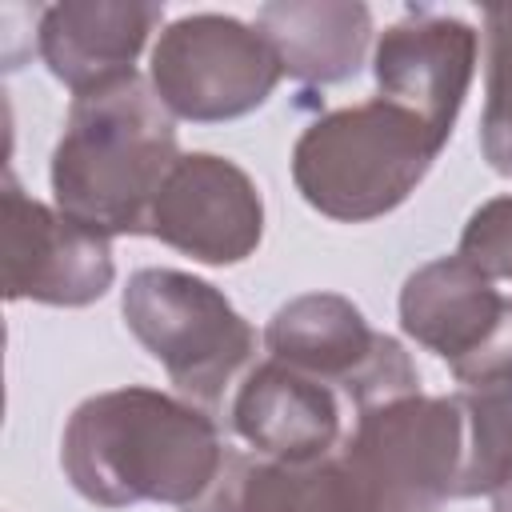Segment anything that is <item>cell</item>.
<instances>
[{
  "mask_svg": "<svg viewBox=\"0 0 512 512\" xmlns=\"http://www.w3.org/2000/svg\"><path fill=\"white\" fill-rule=\"evenodd\" d=\"M184 512H364L340 452L308 464L224 452L216 480Z\"/></svg>",
  "mask_w": 512,
  "mask_h": 512,
  "instance_id": "5bb4252c",
  "label": "cell"
},
{
  "mask_svg": "<svg viewBox=\"0 0 512 512\" xmlns=\"http://www.w3.org/2000/svg\"><path fill=\"white\" fill-rule=\"evenodd\" d=\"M484 32H488V72H484L480 148L500 176H512V4L488 8Z\"/></svg>",
  "mask_w": 512,
  "mask_h": 512,
  "instance_id": "2e32d148",
  "label": "cell"
},
{
  "mask_svg": "<svg viewBox=\"0 0 512 512\" xmlns=\"http://www.w3.org/2000/svg\"><path fill=\"white\" fill-rule=\"evenodd\" d=\"M108 236L76 224L60 208L32 200L4 176V292L56 308H84L112 288Z\"/></svg>",
  "mask_w": 512,
  "mask_h": 512,
  "instance_id": "9c48e42d",
  "label": "cell"
},
{
  "mask_svg": "<svg viewBox=\"0 0 512 512\" xmlns=\"http://www.w3.org/2000/svg\"><path fill=\"white\" fill-rule=\"evenodd\" d=\"M440 148L416 112L376 96L312 120L292 148V180L316 212L364 224L400 208Z\"/></svg>",
  "mask_w": 512,
  "mask_h": 512,
  "instance_id": "3957f363",
  "label": "cell"
},
{
  "mask_svg": "<svg viewBox=\"0 0 512 512\" xmlns=\"http://www.w3.org/2000/svg\"><path fill=\"white\" fill-rule=\"evenodd\" d=\"M492 512H512V476L492 492Z\"/></svg>",
  "mask_w": 512,
  "mask_h": 512,
  "instance_id": "ac0fdd59",
  "label": "cell"
},
{
  "mask_svg": "<svg viewBox=\"0 0 512 512\" xmlns=\"http://www.w3.org/2000/svg\"><path fill=\"white\" fill-rule=\"evenodd\" d=\"M180 160L172 112L140 76L72 100L52 152V196L100 236L148 232V212Z\"/></svg>",
  "mask_w": 512,
  "mask_h": 512,
  "instance_id": "7a4b0ae2",
  "label": "cell"
},
{
  "mask_svg": "<svg viewBox=\"0 0 512 512\" xmlns=\"http://www.w3.org/2000/svg\"><path fill=\"white\" fill-rule=\"evenodd\" d=\"M400 328L468 388L512 376V296L464 256L428 260L404 280Z\"/></svg>",
  "mask_w": 512,
  "mask_h": 512,
  "instance_id": "ba28073f",
  "label": "cell"
},
{
  "mask_svg": "<svg viewBox=\"0 0 512 512\" xmlns=\"http://www.w3.org/2000/svg\"><path fill=\"white\" fill-rule=\"evenodd\" d=\"M220 428L196 404L156 388L96 392L64 424L60 464L72 488L100 508H188L224 464Z\"/></svg>",
  "mask_w": 512,
  "mask_h": 512,
  "instance_id": "6da1fadb",
  "label": "cell"
},
{
  "mask_svg": "<svg viewBox=\"0 0 512 512\" xmlns=\"http://www.w3.org/2000/svg\"><path fill=\"white\" fill-rule=\"evenodd\" d=\"M340 460L364 512H440L464 468V412L456 396L408 392L356 412Z\"/></svg>",
  "mask_w": 512,
  "mask_h": 512,
  "instance_id": "277c9868",
  "label": "cell"
},
{
  "mask_svg": "<svg viewBox=\"0 0 512 512\" xmlns=\"http://www.w3.org/2000/svg\"><path fill=\"white\" fill-rule=\"evenodd\" d=\"M256 28L272 40L288 76L336 84L360 68L372 40V12L348 0H280L260 8Z\"/></svg>",
  "mask_w": 512,
  "mask_h": 512,
  "instance_id": "9a60e30c",
  "label": "cell"
},
{
  "mask_svg": "<svg viewBox=\"0 0 512 512\" xmlns=\"http://www.w3.org/2000/svg\"><path fill=\"white\" fill-rule=\"evenodd\" d=\"M372 72L384 100L416 112L448 144L476 72V32L456 16L412 12L380 32Z\"/></svg>",
  "mask_w": 512,
  "mask_h": 512,
  "instance_id": "8fae6325",
  "label": "cell"
},
{
  "mask_svg": "<svg viewBox=\"0 0 512 512\" xmlns=\"http://www.w3.org/2000/svg\"><path fill=\"white\" fill-rule=\"evenodd\" d=\"M148 236L200 264H240L264 236L260 188L228 156L184 152L148 212Z\"/></svg>",
  "mask_w": 512,
  "mask_h": 512,
  "instance_id": "30bf717a",
  "label": "cell"
},
{
  "mask_svg": "<svg viewBox=\"0 0 512 512\" xmlns=\"http://www.w3.org/2000/svg\"><path fill=\"white\" fill-rule=\"evenodd\" d=\"M456 256L492 280H512V196H492L468 216Z\"/></svg>",
  "mask_w": 512,
  "mask_h": 512,
  "instance_id": "e0dca14e",
  "label": "cell"
},
{
  "mask_svg": "<svg viewBox=\"0 0 512 512\" xmlns=\"http://www.w3.org/2000/svg\"><path fill=\"white\" fill-rule=\"evenodd\" d=\"M264 344L272 360L332 384L352 412L420 392L408 352L392 336L372 332L364 312L336 292H304L280 304L264 328Z\"/></svg>",
  "mask_w": 512,
  "mask_h": 512,
  "instance_id": "52a82bcc",
  "label": "cell"
},
{
  "mask_svg": "<svg viewBox=\"0 0 512 512\" xmlns=\"http://www.w3.org/2000/svg\"><path fill=\"white\" fill-rule=\"evenodd\" d=\"M120 308L168 380L200 404H220L256 352L252 324L216 284L192 272L140 268L128 276Z\"/></svg>",
  "mask_w": 512,
  "mask_h": 512,
  "instance_id": "5b68a950",
  "label": "cell"
},
{
  "mask_svg": "<svg viewBox=\"0 0 512 512\" xmlns=\"http://www.w3.org/2000/svg\"><path fill=\"white\" fill-rule=\"evenodd\" d=\"M164 20L144 0H64L44 8L36 48L48 72L76 96L136 76V56Z\"/></svg>",
  "mask_w": 512,
  "mask_h": 512,
  "instance_id": "4fadbf2b",
  "label": "cell"
},
{
  "mask_svg": "<svg viewBox=\"0 0 512 512\" xmlns=\"http://www.w3.org/2000/svg\"><path fill=\"white\" fill-rule=\"evenodd\" d=\"M228 416L232 432L272 460H324L344 440V396L272 356L236 384Z\"/></svg>",
  "mask_w": 512,
  "mask_h": 512,
  "instance_id": "7c38bea8",
  "label": "cell"
},
{
  "mask_svg": "<svg viewBox=\"0 0 512 512\" xmlns=\"http://www.w3.org/2000/svg\"><path fill=\"white\" fill-rule=\"evenodd\" d=\"M280 76L272 40L256 24L220 12L172 20L152 48V92L172 116L196 124L248 116Z\"/></svg>",
  "mask_w": 512,
  "mask_h": 512,
  "instance_id": "8992f818",
  "label": "cell"
}]
</instances>
